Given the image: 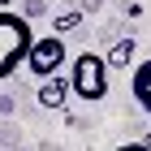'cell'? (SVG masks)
Wrapping results in <instances>:
<instances>
[{"label":"cell","instance_id":"obj_1","mask_svg":"<svg viewBox=\"0 0 151 151\" xmlns=\"http://www.w3.org/2000/svg\"><path fill=\"white\" fill-rule=\"evenodd\" d=\"M35 43V30L22 13L13 9H0V82L13 78V73L26 65V52Z\"/></svg>","mask_w":151,"mask_h":151},{"label":"cell","instance_id":"obj_2","mask_svg":"<svg viewBox=\"0 0 151 151\" xmlns=\"http://www.w3.org/2000/svg\"><path fill=\"white\" fill-rule=\"evenodd\" d=\"M69 91L82 95L86 104H95V99H104L108 95V65L99 52H78V56L69 60Z\"/></svg>","mask_w":151,"mask_h":151},{"label":"cell","instance_id":"obj_3","mask_svg":"<svg viewBox=\"0 0 151 151\" xmlns=\"http://www.w3.org/2000/svg\"><path fill=\"white\" fill-rule=\"evenodd\" d=\"M65 60H69V52H65V39L43 35V39H35V43H30V52H26V69L35 73L39 82H47V78H56V73L65 69Z\"/></svg>","mask_w":151,"mask_h":151},{"label":"cell","instance_id":"obj_4","mask_svg":"<svg viewBox=\"0 0 151 151\" xmlns=\"http://www.w3.org/2000/svg\"><path fill=\"white\" fill-rule=\"evenodd\" d=\"M65 99H69V78H65V73L39 82V104L43 108H65Z\"/></svg>","mask_w":151,"mask_h":151},{"label":"cell","instance_id":"obj_5","mask_svg":"<svg viewBox=\"0 0 151 151\" xmlns=\"http://www.w3.org/2000/svg\"><path fill=\"white\" fill-rule=\"evenodd\" d=\"M129 91H134V99H138L142 112H151V60H138V69L129 78Z\"/></svg>","mask_w":151,"mask_h":151},{"label":"cell","instance_id":"obj_6","mask_svg":"<svg viewBox=\"0 0 151 151\" xmlns=\"http://www.w3.org/2000/svg\"><path fill=\"white\" fill-rule=\"evenodd\" d=\"M134 52H138V43L125 35V39H116V43L104 52V65H108V69H125L129 60H134Z\"/></svg>","mask_w":151,"mask_h":151},{"label":"cell","instance_id":"obj_7","mask_svg":"<svg viewBox=\"0 0 151 151\" xmlns=\"http://www.w3.org/2000/svg\"><path fill=\"white\" fill-rule=\"evenodd\" d=\"M78 26H82V13H60L56 22H52V35H56V39H65L69 30H78Z\"/></svg>","mask_w":151,"mask_h":151},{"label":"cell","instance_id":"obj_8","mask_svg":"<svg viewBox=\"0 0 151 151\" xmlns=\"http://www.w3.org/2000/svg\"><path fill=\"white\" fill-rule=\"evenodd\" d=\"M116 151H147V147H142V142H121Z\"/></svg>","mask_w":151,"mask_h":151},{"label":"cell","instance_id":"obj_9","mask_svg":"<svg viewBox=\"0 0 151 151\" xmlns=\"http://www.w3.org/2000/svg\"><path fill=\"white\" fill-rule=\"evenodd\" d=\"M142 147H147V151H151V129H147V138H142Z\"/></svg>","mask_w":151,"mask_h":151},{"label":"cell","instance_id":"obj_10","mask_svg":"<svg viewBox=\"0 0 151 151\" xmlns=\"http://www.w3.org/2000/svg\"><path fill=\"white\" fill-rule=\"evenodd\" d=\"M0 9H9V0H0Z\"/></svg>","mask_w":151,"mask_h":151}]
</instances>
